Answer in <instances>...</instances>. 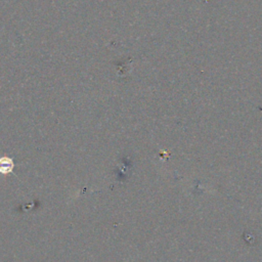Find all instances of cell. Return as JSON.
I'll return each mask as SVG.
<instances>
[{
  "label": "cell",
  "mask_w": 262,
  "mask_h": 262,
  "mask_svg": "<svg viewBox=\"0 0 262 262\" xmlns=\"http://www.w3.org/2000/svg\"><path fill=\"white\" fill-rule=\"evenodd\" d=\"M14 163L9 157H0V174H9L12 172Z\"/></svg>",
  "instance_id": "cell-1"
}]
</instances>
